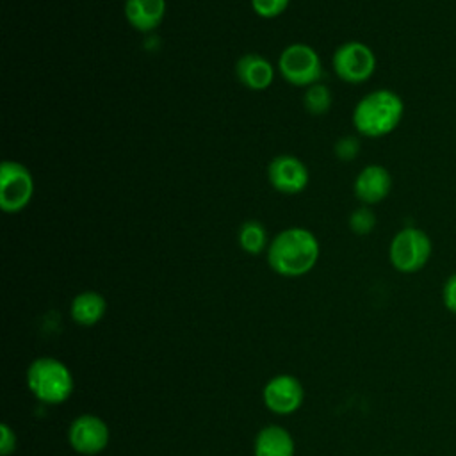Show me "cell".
<instances>
[{
	"label": "cell",
	"instance_id": "ffe728a7",
	"mask_svg": "<svg viewBox=\"0 0 456 456\" xmlns=\"http://www.w3.org/2000/svg\"><path fill=\"white\" fill-rule=\"evenodd\" d=\"M358 148H360V144L354 137H344L335 144V155L340 160H351L358 155Z\"/></svg>",
	"mask_w": 456,
	"mask_h": 456
},
{
	"label": "cell",
	"instance_id": "277c9868",
	"mask_svg": "<svg viewBox=\"0 0 456 456\" xmlns=\"http://www.w3.org/2000/svg\"><path fill=\"white\" fill-rule=\"evenodd\" d=\"M278 71L285 82L297 87H310L322 78V62L315 48L305 43L285 46L278 57Z\"/></svg>",
	"mask_w": 456,
	"mask_h": 456
},
{
	"label": "cell",
	"instance_id": "7402d4cb",
	"mask_svg": "<svg viewBox=\"0 0 456 456\" xmlns=\"http://www.w3.org/2000/svg\"><path fill=\"white\" fill-rule=\"evenodd\" d=\"M16 447V436L11 431V428L7 424H2V442H0V452L2 456H7L14 451Z\"/></svg>",
	"mask_w": 456,
	"mask_h": 456
},
{
	"label": "cell",
	"instance_id": "ba28073f",
	"mask_svg": "<svg viewBox=\"0 0 456 456\" xmlns=\"http://www.w3.org/2000/svg\"><path fill=\"white\" fill-rule=\"evenodd\" d=\"M271 187L281 194H299L306 189L310 175L305 162L294 155H278L267 166Z\"/></svg>",
	"mask_w": 456,
	"mask_h": 456
},
{
	"label": "cell",
	"instance_id": "5b68a950",
	"mask_svg": "<svg viewBox=\"0 0 456 456\" xmlns=\"http://www.w3.org/2000/svg\"><path fill=\"white\" fill-rule=\"evenodd\" d=\"M431 249V239L424 230L406 226L394 235L388 248V258L399 273H417L428 264Z\"/></svg>",
	"mask_w": 456,
	"mask_h": 456
},
{
	"label": "cell",
	"instance_id": "4fadbf2b",
	"mask_svg": "<svg viewBox=\"0 0 456 456\" xmlns=\"http://www.w3.org/2000/svg\"><path fill=\"white\" fill-rule=\"evenodd\" d=\"M125 20L139 32L155 30L166 16V0H125Z\"/></svg>",
	"mask_w": 456,
	"mask_h": 456
},
{
	"label": "cell",
	"instance_id": "5bb4252c",
	"mask_svg": "<svg viewBox=\"0 0 456 456\" xmlns=\"http://www.w3.org/2000/svg\"><path fill=\"white\" fill-rule=\"evenodd\" d=\"M255 456H294V442L280 426H265L255 440Z\"/></svg>",
	"mask_w": 456,
	"mask_h": 456
},
{
	"label": "cell",
	"instance_id": "9a60e30c",
	"mask_svg": "<svg viewBox=\"0 0 456 456\" xmlns=\"http://www.w3.org/2000/svg\"><path fill=\"white\" fill-rule=\"evenodd\" d=\"M105 308L107 305L102 294L94 290H86L75 296L71 303V317L82 326H91L103 317Z\"/></svg>",
	"mask_w": 456,
	"mask_h": 456
},
{
	"label": "cell",
	"instance_id": "2e32d148",
	"mask_svg": "<svg viewBox=\"0 0 456 456\" xmlns=\"http://www.w3.org/2000/svg\"><path fill=\"white\" fill-rule=\"evenodd\" d=\"M237 240H239V246L242 248V251H246L249 255H258L269 246L267 244V230L256 219H248L240 224Z\"/></svg>",
	"mask_w": 456,
	"mask_h": 456
},
{
	"label": "cell",
	"instance_id": "e0dca14e",
	"mask_svg": "<svg viewBox=\"0 0 456 456\" xmlns=\"http://www.w3.org/2000/svg\"><path fill=\"white\" fill-rule=\"evenodd\" d=\"M303 105H305L306 112L312 114V116L326 114L330 110V107H331L330 87L321 84V82L306 87V91L303 94Z\"/></svg>",
	"mask_w": 456,
	"mask_h": 456
},
{
	"label": "cell",
	"instance_id": "ac0fdd59",
	"mask_svg": "<svg viewBox=\"0 0 456 456\" xmlns=\"http://www.w3.org/2000/svg\"><path fill=\"white\" fill-rule=\"evenodd\" d=\"M374 226H376V214L367 205H362L351 212L349 228L353 233L367 235L374 230Z\"/></svg>",
	"mask_w": 456,
	"mask_h": 456
},
{
	"label": "cell",
	"instance_id": "7a4b0ae2",
	"mask_svg": "<svg viewBox=\"0 0 456 456\" xmlns=\"http://www.w3.org/2000/svg\"><path fill=\"white\" fill-rule=\"evenodd\" d=\"M404 114L401 96L390 89H376L360 98L353 109V126L360 135L383 137L397 128Z\"/></svg>",
	"mask_w": 456,
	"mask_h": 456
},
{
	"label": "cell",
	"instance_id": "7c38bea8",
	"mask_svg": "<svg viewBox=\"0 0 456 456\" xmlns=\"http://www.w3.org/2000/svg\"><path fill=\"white\" fill-rule=\"evenodd\" d=\"M235 77L251 91H265L274 80V68L260 53H244L235 62Z\"/></svg>",
	"mask_w": 456,
	"mask_h": 456
},
{
	"label": "cell",
	"instance_id": "9c48e42d",
	"mask_svg": "<svg viewBox=\"0 0 456 456\" xmlns=\"http://www.w3.org/2000/svg\"><path fill=\"white\" fill-rule=\"evenodd\" d=\"M109 442L107 424L96 415H80L69 426L71 447L86 456L96 454L105 449Z\"/></svg>",
	"mask_w": 456,
	"mask_h": 456
},
{
	"label": "cell",
	"instance_id": "6da1fadb",
	"mask_svg": "<svg viewBox=\"0 0 456 456\" xmlns=\"http://www.w3.org/2000/svg\"><path fill=\"white\" fill-rule=\"evenodd\" d=\"M319 258L317 237L301 226L278 232L267 246V262L281 276L296 278L306 274Z\"/></svg>",
	"mask_w": 456,
	"mask_h": 456
},
{
	"label": "cell",
	"instance_id": "8992f818",
	"mask_svg": "<svg viewBox=\"0 0 456 456\" xmlns=\"http://www.w3.org/2000/svg\"><path fill=\"white\" fill-rule=\"evenodd\" d=\"M335 75L347 84H363L376 71V55L362 41H346L333 52Z\"/></svg>",
	"mask_w": 456,
	"mask_h": 456
},
{
	"label": "cell",
	"instance_id": "d6986e66",
	"mask_svg": "<svg viewBox=\"0 0 456 456\" xmlns=\"http://www.w3.org/2000/svg\"><path fill=\"white\" fill-rule=\"evenodd\" d=\"M290 0H249L251 9L260 18H276L289 7Z\"/></svg>",
	"mask_w": 456,
	"mask_h": 456
},
{
	"label": "cell",
	"instance_id": "52a82bcc",
	"mask_svg": "<svg viewBox=\"0 0 456 456\" xmlns=\"http://www.w3.org/2000/svg\"><path fill=\"white\" fill-rule=\"evenodd\" d=\"M34 196V178L27 166L16 160H4L0 167V208L5 214H18L28 207Z\"/></svg>",
	"mask_w": 456,
	"mask_h": 456
},
{
	"label": "cell",
	"instance_id": "3957f363",
	"mask_svg": "<svg viewBox=\"0 0 456 456\" xmlns=\"http://www.w3.org/2000/svg\"><path fill=\"white\" fill-rule=\"evenodd\" d=\"M27 383L32 394L48 404L66 401L73 390V378L68 367L50 356L32 362L27 372Z\"/></svg>",
	"mask_w": 456,
	"mask_h": 456
},
{
	"label": "cell",
	"instance_id": "44dd1931",
	"mask_svg": "<svg viewBox=\"0 0 456 456\" xmlns=\"http://www.w3.org/2000/svg\"><path fill=\"white\" fill-rule=\"evenodd\" d=\"M442 299H444V305L449 312L456 314V273L451 274L445 283H444V289H442Z\"/></svg>",
	"mask_w": 456,
	"mask_h": 456
},
{
	"label": "cell",
	"instance_id": "8fae6325",
	"mask_svg": "<svg viewBox=\"0 0 456 456\" xmlns=\"http://www.w3.org/2000/svg\"><path fill=\"white\" fill-rule=\"evenodd\" d=\"M392 189V176L387 167L379 164H369L365 166L354 178L353 191L354 196L363 205H376L383 201Z\"/></svg>",
	"mask_w": 456,
	"mask_h": 456
},
{
	"label": "cell",
	"instance_id": "30bf717a",
	"mask_svg": "<svg viewBox=\"0 0 456 456\" xmlns=\"http://www.w3.org/2000/svg\"><path fill=\"white\" fill-rule=\"evenodd\" d=\"M264 401L267 408L274 413H292L294 410L299 408L303 401V387L294 376L280 374L265 385Z\"/></svg>",
	"mask_w": 456,
	"mask_h": 456
}]
</instances>
